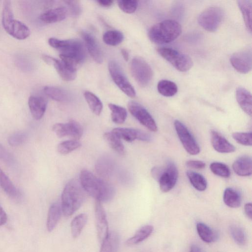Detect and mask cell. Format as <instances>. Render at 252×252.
<instances>
[{
	"instance_id": "cell-41",
	"label": "cell",
	"mask_w": 252,
	"mask_h": 252,
	"mask_svg": "<svg viewBox=\"0 0 252 252\" xmlns=\"http://www.w3.org/2000/svg\"><path fill=\"white\" fill-rule=\"evenodd\" d=\"M81 145V143L76 140H67L60 143L57 150L60 154L66 155L76 150Z\"/></svg>"
},
{
	"instance_id": "cell-31",
	"label": "cell",
	"mask_w": 252,
	"mask_h": 252,
	"mask_svg": "<svg viewBox=\"0 0 252 252\" xmlns=\"http://www.w3.org/2000/svg\"><path fill=\"white\" fill-rule=\"evenodd\" d=\"M0 187L10 197L13 198L18 197L19 193L17 189L0 167Z\"/></svg>"
},
{
	"instance_id": "cell-14",
	"label": "cell",
	"mask_w": 252,
	"mask_h": 252,
	"mask_svg": "<svg viewBox=\"0 0 252 252\" xmlns=\"http://www.w3.org/2000/svg\"><path fill=\"white\" fill-rule=\"evenodd\" d=\"M94 212L97 237L101 243L109 233L106 213L101 202L95 201Z\"/></svg>"
},
{
	"instance_id": "cell-26",
	"label": "cell",
	"mask_w": 252,
	"mask_h": 252,
	"mask_svg": "<svg viewBox=\"0 0 252 252\" xmlns=\"http://www.w3.org/2000/svg\"><path fill=\"white\" fill-rule=\"evenodd\" d=\"M238 5L241 11L242 16L248 31L252 32V7L251 0H239L237 1Z\"/></svg>"
},
{
	"instance_id": "cell-53",
	"label": "cell",
	"mask_w": 252,
	"mask_h": 252,
	"mask_svg": "<svg viewBox=\"0 0 252 252\" xmlns=\"http://www.w3.org/2000/svg\"><path fill=\"white\" fill-rule=\"evenodd\" d=\"M121 52L124 60L126 61H127L129 59V53L127 50L126 49L123 48L121 49Z\"/></svg>"
},
{
	"instance_id": "cell-1",
	"label": "cell",
	"mask_w": 252,
	"mask_h": 252,
	"mask_svg": "<svg viewBox=\"0 0 252 252\" xmlns=\"http://www.w3.org/2000/svg\"><path fill=\"white\" fill-rule=\"evenodd\" d=\"M48 42L52 47L60 51L61 60L75 70H77V68L85 59L84 46L79 40H60L52 37Z\"/></svg>"
},
{
	"instance_id": "cell-46",
	"label": "cell",
	"mask_w": 252,
	"mask_h": 252,
	"mask_svg": "<svg viewBox=\"0 0 252 252\" xmlns=\"http://www.w3.org/2000/svg\"><path fill=\"white\" fill-rule=\"evenodd\" d=\"M0 159L7 164H12L14 161L11 154L0 143Z\"/></svg>"
},
{
	"instance_id": "cell-35",
	"label": "cell",
	"mask_w": 252,
	"mask_h": 252,
	"mask_svg": "<svg viewBox=\"0 0 252 252\" xmlns=\"http://www.w3.org/2000/svg\"><path fill=\"white\" fill-rule=\"evenodd\" d=\"M186 174L190 184L196 190L204 191L206 189L207 182L201 174L192 171H188Z\"/></svg>"
},
{
	"instance_id": "cell-42",
	"label": "cell",
	"mask_w": 252,
	"mask_h": 252,
	"mask_svg": "<svg viewBox=\"0 0 252 252\" xmlns=\"http://www.w3.org/2000/svg\"><path fill=\"white\" fill-rule=\"evenodd\" d=\"M230 233L234 241L239 245H244L247 242V236L244 230L237 225L230 227Z\"/></svg>"
},
{
	"instance_id": "cell-7",
	"label": "cell",
	"mask_w": 252,
	"mask_h": 252,
	"mask_svg": "<svg viewBox=\"0 0 252 252\" xmlns=\"http://www.w3.org/2000/svg\"><path fill=\"white\" fill-rule=\"evenodd\" d=\"M223 11L217 6L206 9L198 16V23L208 32H215L220 27L223 18Z\"/></svg>"
},
{
	"instance_id": "cell-18",
	"label": "cell",
	"mask_w": 252,
	"mask_h": 252,
	"mask_svg": "<svg viewBox=\"0 0 252 252\" xmlns=\"http://www.w3.org/2000/svg\"><path fill=\"white\" fill-rule=\"evenodd\" d=\"M81 35L90 56L96 63H101L103 62V54L94 37L86 32H82Z\"/></svg>"
},
{
	"instance_id": "cell-49",
	"label": "cell",
	"mask_w": 252,
	"mask_h": 252,
	"mask_svg": "<svg viewBox=\"0 0 252 252\" xmlns=\"http://www.w3.org/2000/svg\"><path fill=\"white\" fill-rule=\"evenodd\" d=\"M164 168L159 167H154L151 170V174L153 177L157 181L159 180Z\"/></svg>"
},
{
	"instance_id": "cell-21",
	"label": "cell",
	"mask_w": 252,
	"mask_h": 252,
	"mask_svg": "<svg viewBox=\"0 0 252 252\" xmlns=\"http://www.w3.org/2000/svg\"><path fill=\"white\" fill-rule=\"evenodd\" d=\"M67 14V8L64 6H60L44 12L40 15L39 19L45 23H55L64 19Z\"/></svg>"
},
{
	"instance_id": "cell-12",
	"label": "cell",
	"mask_w": 252,
	"mask_h": 252,
	"mask_svg": "<svg viewBox=\"0 0 252 252\" xmlns=\"http://www.w3.org/2000/svg\"><path fill=\"white\" fill-rule=\"evenodd\" d=\"M178 177V171L176 165L172 161H168L158 182L161 191L167 192L175 186Z\"/></svg>"
},
{
	"instance_id": "cell-43",
	"label": "cell",
	"mask_w": 252,
	"mask_h": 252,
	"mask_svg": "<svg viewBox=\"0 0 252 252\" xmlns=\"http://www.w3.org/2000/svg\"><path fill=\"white\" fill-rule=\"evenodd\" d=\"M233 138L238 143L246 146L252 145V133L251 132H236L232 134Z\"/></svg>"
},
{
	"instance_id": "cell-51",
	"label": "cell",
	"mask_w": 252,
	"mask_h": 252,
	"mask_svg": "<svg viewBox=\"0 0 252 252\" xmlns=\"http://www.w3.org/2000/svg\"><path fill=\"white\" fill-rule=\"evenodd\" d=\"M245 213L247 216L250 219L252 218V204L251 203H247L244 207Z\"/></svg>"
},
{
	"instance_id": "cell-4",
	"label": "cell",
	"mask_w": 252,
	"mask_h": 252,
	"mask_svg": "<svg viewBox=\"0 0 252 252\" xmlns=\"http://www.w3.org/2000/svg\"><path fill=\"white\" fill-rule=\"evenodd\" d=\"M181 32L182 27L178 22L166 20L153 25L148 32V36L152 42L163 44L173 41Z\"/></svg>"
},
{
	"instance_id": "cell-37",
	"label": "cell",
	"mask_w": 252,
	"mask_h": 252,
	"mask_svg": "<svg viewBox=\"0 0 252 252\" xmlns=\"http://www.w3.org/2000/svg\"><path fill=\"white\" fill-rule=\"evenodd\" d=\"M103 137L109 145L115 151L121 155L124 154L125 147L121 139L112 131L105 132Z\"/></svg>"
},
{
	"instance_id": "cell-3",
	"label": "cell",
	"mask_w": 252,
	"mask_h": 252,
	"mask_svg": "<svg viewBox=\"0 0 252 252\" xmlns=\"http://www.w3.org/2000/svg\"><path fill=\"white\" fill-rule=\"evenodd\" d=\"M84 191L76 180H72L67 183L62 193L61 205L64 216H71L80 207L85 199Z\"/></svg>"
},
{
	"instance_id": "cell-34",
	"label": "cell",
	"mask_w": 252,
	"mask_h": 252,
	"mask_svg": "<svg viewBox=\"0 0 252 252\" xmlns=\"http://www.w3.org/2000/svg\"><path fill=\"white\" fill-rule=\"evenodd\" d=\"M84 96L92 112L96 115H99L103 108V105L100 99L90 91L85 92Z\"/></svg>"
},
{
	"instance_id": "cell-40",
	"label": "cell",
	"mask_w": 252,
	"mask_h": 252,
	"mask_svg": "<svg viewBox=\"0 0 252 252\" xmlns=\"http://www.w3.org/2000/svg\"><path fill=\"white\" fill-rule=\"evenodd\" d=\"M210 168L213 173L219 177L227 178L230 176L229 168L223 163L213 162L211 163Z\"/></svg>"
},
{
	"instance_id": "cell-2",
	"label": "cell",
	"mask_w": 252,
	"mask_h": 252,
	"mask_svg": "<svg viewBox=\"0 0 252 252\" xmlns=\"http://www.w3.org/2000/svg\"><path fill=\"white\" fill-rule=\"evenodd\" d=\"M80 184L89 195L100 202L110 201L115 194L112 186L97 178L90 171L84 169L80 174Z\"/></svg>"
},
{
	"instance_id": "cell-27",
	"label": "cell",
	"mask_w": 252,
	"mask_h": 252,
	"mask_svg": "<svg viewBox=\"0 0 252 252\" xmlns=\"http://www.w3.org/2000/svg\"><path fill=\"white\" fill-rule=\"evenodd\" d=\"M223 200L226 205L232 208H238L241 204V197L240 193L231 188H227L224 190Z\"/></svg>"
},
{
	"instance_id": "cell-22",
	"label": "cell",
	"mask_w": 252,
	"mask_h": 252,
	"mask_svg": "<svg viewBox=\"0 0 252 252\" xmlns=\"http://www.w3.org/2000/svg\"><path fill=\"white\" fill-rule=\"evenodd\" d=\"M234 172L240 176H249L252 173V161L250 157L243 156L235 160L232 164Z\"/></svg>"
},
{
	"instance_id": "cell-52",
	"label": "cell",
	"mask_w": 252,
	"mask_h": 252,
	"mask_svg": "<svg viewBox=\"0 0 252 252\" xmlns=\"http://www.w3.org/2000/svg\"><path fill=\"white\" fill-rule=\"evenodd\" d=\"M113 1L111 0H99L97 1V2L101 6L103 7H108L111 6L113 3Z\"/></svg>"
},
{
	"instance_id": "cell-20",
	"label": "cell",
	"mask_w": 252,
	"mask_h": 252,
	"mask_svg": "<svg viewBox=\"0 0 252 252\" xmlns=\"http://www.w3.org/2000/svg\"><path fill=\"white\" fill-rule=\"evenodd\" d=\"M47 100L43 97L32 95L28 100L31 113L35 120H40L43 116L47 107Z\"/></svg>"
},
{
	"instance_id": "cell-19",
	"label": "cell",
	"mask_w": 252,
	"mask_h": 252,
	"mask_svg": "<svg viewBox=\"0 0 252 252\" xmlns=\"http://www.w3.org/2000/svg\"><path fill=\"white\" fill-rule=\"evenodd\" d=\"M211 141L213 148L219 153H230L235 151V146L216 131H211Z\"/></svg>"
},
{
	"instance_id": "cell-28",
	"label": "cell",
	"mask_w": 252,
	"mask_h": 252,
	"mask_svg": "<svg viewBox=\"0 0 252 252\" xmlns=\"http://www.w3.org/2000/svg\"><path fill=\"white\" fill-rule=\"evenodd\" d=\"M44 92L49 97L57 101L66 102L70 99L69 94L60 88L46 86L44 88Z\"/></svg>"
},
{
	"instance_id": "cell-48",
	"label": "cell",
	"mask_w": 252,
	"mask_h": 252,
	"mask_svg": "<svg viewBox=\"0 0 252 252\" xmlns=\"http://www.w3.org/2000/svg\"><path fill=\"white\" fill-rule=\"evenodd\" d=\"M67 4L70 7V10L72 14L78 15L80 12V7L76 1H65Z\"/></svg>"
},
{
	"instance_id": "cell-38",
	"label": "cell",
	"mask_w": 252,
	"mask_h": 252,
	"mask_svg": "<svg viewBox=\"0 0 252 252\" xmlns=\"http://www.w3.org/2000/svg\"><path fill=\"white\" fill-rule=\"evenodd\" d=\"M112 121L118 124H123L126 119L127 111L125 108L118 105L109 103Z\"/></svg>"
},
{
	"instance_id": "cell-11",
	"label": "cell",
	"mask_w": 252,
	"mask_h": 252,
	"mask_svg": "<svg viewBox=\"0 0 252 252\" xmlns=\"http://www.w3.org/2000/svg\"><path fill=\"white\" fill-rule=\"evenodd\" d=\"M230 62L233 68L238 72L246 74L252 67V54L251 49L247 48L233 54Z\"/></svg>"
},
{
	"instance_id": "cell-54",
	"label": "cell",
	"mask_w": 252,
	"mask_h": 252,
	"mask_svg": "<svg viewBox=\"0 0 252 252\" xmlns=\"http://www.w3.org/2000/svg\"><path fill=\"white\" fill-rule=\"evenodd\" d=\"M190 252H201V250L197 246L193 245L191 247Z\"/></svg>"
},
{
	"instance_id": "cell-47",
	"label": "cell",
	"mask_w": 252,
	"mask_h": 252,
	"mask_svg": "<svg viewBox=\"0 0 252 252\" xmlns=\"http://www.w3.org/2000/svg\"><path fill=\"white\" fill-rule=\"evenodd\" d=\"M186 166L188 167L195 169H202L205 168L206 164L201 160H189L186 163Z\"/></svg>"
},
{
	"instance_id": "cell-33",
	"label": "cell",
	"mask_w": 252,
	"mask_h": 252,
	"mask_svg": "<svg viewBox=\"0 0 252 252\" xmlns=\"http://www.w3.org/2000/svg\"><path fill=\"white\" fill-rule=\"evenodd\" d=\"M88 220V216L85 213L76 216L71 221L70 229L72 236L76 238L81 234Z\"/></svg>"
},
{
	"instance_id": "cell-13",
	"label": "cell",
	"mask_w": 252,
	"mask_h": 252,
	"mask_svg": "<svg viewBox=\"0 0 252 252\" xmlns=\"http://www.w3.org/2000/svg\"><path fill=\"white\" fill-rule=\"evenodd\" d=\"M53 130L59 137L69 136L79 139L83 133L82 126L75 121H70L66 123H57L53 126Z\"/></svg>"
},
{
	"instance_id": "cell-39",
	"label": "cell",
	"mask_w": 252,
	"mask_h": 252,
	"mask_svg": "<svg viewBox=\"0 0 252 252\" xmlns=\"http://www.w3.org/2000/svg\"><path fill=\"white\" fill-rule=\"evenodd\" d=\"M124 38L123 33L117 30L106 31L103 35V42L107 45L117 46L122 42Z\"/></svg>"
},
{
	"instance_id": "cell-29",
	"label": "cell",
	"mask_w": 252,
	"mask_h": 252,
	"mask_svg": "<svg viewBox=\"0 0 252 252\" xmlns=\"http://www.w3.org/2000/svg\"><path fill=\"white\" fill-rule=\"evenodd\" d=\"M113 169V162L107 157L100 158L96 163L95 170L100 176L108 177L111 175Z\"/></svg>"
},
{
	"instance_id": "cell-30",
	"label": "cell",
	"mask_w": 252,
	"mask_h": 252,
	"mask_svg": "<svg viewBox=\"0 0 252 252\" xmlns=\"http://www.w3.org/2000/svg\"><path fill=\"white\" fill-rule=\"evenodd\" d=\"M196 230L200 238L206 243L213 242L218 238L217 232L203 223H198L196 225Z\"/></svg>"
},
{
	"instance_id": "cell-45",
	"label": "cell",
	"mask_w": 252,
	"mask_h": 252,
	"mask_svg": "<svg viewBox=\"0 0 252 252\" xmlns=\"http://www.w3.org/2000/svg\"><path fill=\"white\" fill-rule=\"evenodd\" d=\"M119 8L124 12L130 14L137 9L138 1L132 0H120L117 1Z\"/></svg>"
},
{
	"instance_id": "cell-16",
	"label": "cell",
	"mask_w": 252,
	"mask_h": 252,
	"mask_svg": "<svg viewBox=\"0 0 252 252\" xmlns=\"http://www.w3.org/2000/svg\"><path fill=\"white\" fill-rule=\"evenodd\" d=\"M2 25L9 34L17 39H25L29 37L31 33L29 28L25 24L14 18Z\"/></svg>"
},
{
	"instance_id": "cell-10",
	"label": "cell",
	"mask_w": 252,
	"mask_h": 252,
	"mask_svg": "<svg viewBox=\"0 0 252 252\" xmlns=\"http://www.w3.org/2000/svg\"><path fill=\"white\" fill-rule=\"evenodd\" d=\"M127 107L131 114L143 126L151 131H157L158 127L154 118L142 105L131 101L128 102Z\"/></svg>"
},
{
	"instance_id": "cell-44",
	"label": "cell",
	"mask_w": 252,
	"mask_h": 252,
	"mask_svg": "<svg viewBox=\"0 0 252 252\" xmlns=\"http://www.w3.org/2000/svg\"><path fill=\"white\" fill-rule=\"evenodd\" d=\"M28 138L27 133L24 131H18L12 134L8 139L11 146L17 147L24 143Z\"/></svg>"
},
{
	"instance_id": "cell-50",
	"label": "cell",
	"mask_w": 252,
	"mask_h": 252,
	"mask_svg": "<svg viewBox=\"0 0 252 252\" xmlns=\"http://www.w3.org/2000/svg\"><path fill=\"white\" fill-rule=\"evenodd\" d=\"M7 220V215L0 205V226L4 224Z\"/></svg>"
},
{
	"instance_id": "cell-9",
	"label": "cell",
	"mask_w": 252,
	"mask_h": 252,
	"mask_svg": "<svg viewBox=\"0 0 252 252\" xmlns=\"http://www.w3.org/2000/svg\"><path fill=\"white\" fill-rule=\"evenodd\" d=\"M174 126L178 137L186 151L190 155H197L200 147L193 136L181 122L175 120Z\"/></svg>"
},
{
	"instance_id": "cell-6",
	"label": "cell",
	"mask_w": 252,
	"mask_h": 252,
	"mask_svg": "<svg viewBox=\"0 0 252 252\" xmlns=\"http://www.w3.org/2000/svg\"><path fill=\"white\" fill-rule=\"evenodd\" d=\"M130 68L133 78L140 86L145 87L149 85L152 80L153 72L149 64L142 58H133Z\"/></svg>"
},
{
	"instance_id": "cell-5",
	"label": "cell",
	"mask_w": 252,
	"mask_h": 252,
	"mask_svg": "<svg viewBox=\"0 0 252 252\" xmlns=\"http://www.w3.org/2000/svg\"><path fill=\"white\" fill-rule=\"evenodd\" d=\"M157 51L162 58L180 71H187L193 65L192 61L189 56L171 48L161 47L158 48Z\"/></svg>"
},
{
	"instance_id": "cell-36",
	"label": "cell",
	"mask_w": 252,
	"mask_h": 252,
	"mask_svg": "<svg viewBox=\"0 0 252 252\" xmlns=\"http://www.w3.org/2000/svg\"><path fill=\"white\" fill-rule=\"evenodd\" d=\"M157 89L160 94L166 97L174 95L178 91L177 85L174 82L167 80H160L158 83Z\"/></svg>"
},
{
	"instance_id": "cell-24",
	"label": "cell",
	"mask_w": 252,
	"mask_h": 252,
	"mask_svg": "<svg viewBox=\"0 0 252 252\" xmlns=\"http://www.w3.org/2000/svg\"><path fill=\"white\" fill-rule=\"evenodd\" d=\"M62 213L61 205L54 203L50 207L47 218L46 227L49 232L52 231L57 226Z\"/></svg>"
},
{
	"instance_id": "cell-23",
	"label": "cell",
	"mask_w": 252,
	"mask_h": 252,
	"mask_svg": "<svg viewBox=\"0 0 252 252\" xmlns=\"http://www.w3.org/2000/svg\"><path fill=\"white\" fill-rule=\"evenodd\" d=\"M237 101L242 109L248 115L252 116V94L243 87H238L236 92Z\"/></svg>"
},
{
	"instance_id": "cell-32",
	"label": "cell",
	"mask_w": 252,
	"mask_h": 252,
	"mask_svg": "<svg viewBox=\"0 0 252 252\" xmlns=\"http://www.w3.org/2000/svg\"><path fill=\"white\" fill-rule=\"evenodd\" d=\"M153 227L151 225H146L141 227L135 234L127 239L126 244L127 245L138 244L146 239L152 233Z\"/></svg>"
},
{
	"instance_id": "cell-15",
	"label": "cell",
	"mask_w": 252,
	"mask_h": 252,
	"mask_svg": "<svg viewBox=\"0 0 252 252\" xmlns=\"http://www.w3.org/2000/svg\"><path fill=\"white\" fill-rule=\"evenodd\" d=\"M43 60L48 64L52 65L61 77L65 81H71L76 77V70L66 65L61 60L47 55L43 56Z\"/></svg>"
},
{
	"instance_id": "cell-17",
	"label": "cell",
	"mask_w": 252,
	"mask_h": 252,
	"mask_svg": "<svg viewBox=\"0 0 252 252\" xmlns=\"http://www.w3.org/2000/svg\"><path fill=\"white\" fill-rule=\"evenodd\" d=\"M121 139L127 142H132L136 139L150 142L152 140L151 136L141 130L131 128H116L112 131Z\"/></svg>"
},
{
	"instance_id": "cell-25",
	"label": "cell",
	"mask_w": 252,
	"mask_h": 252,
	"mask_svg": "<svg viewBox=\"0 0 252 252\" xmlns=\"http://www.w3.org/2000/svg\"><path fill=\"white\" fill-rule=\"evenodd\" d=\"M119 245V235L115 231H111L101 243L100 252H117Z\"/></svg>"
},
{
	"instance_id": "cell-8",
	"label": "cell",
	"mask_w": 252,
	"mask_h": 252,
	"mask_svg": "<svg viewBox=\"0 0 252 252\" xmlns=\"http://www.w3.org/2000/svg\"><path fill=\"white\" fill-rule=\"evenodd\" d=\"M108 69L113 81L118 87L128 96L134 97L136 95L135 90L119 64L116 61L111 60L108 63Z\"/></svg>"
}]
</instances>
